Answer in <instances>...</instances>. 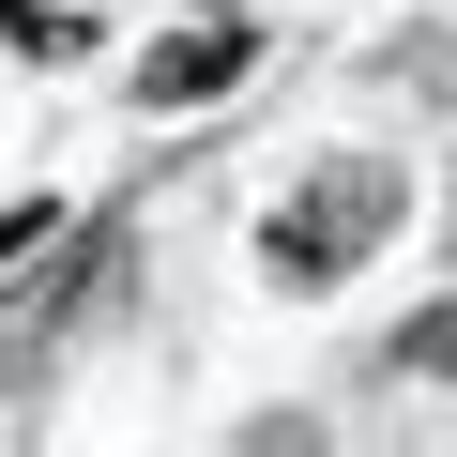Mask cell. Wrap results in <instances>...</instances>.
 Masks as SVG:
<instances>
[{
  "mask_svg": "<svg viewBox=\"0 0 457 457\" xmlns=\"http://www.w3.org/2000/svg\"><path fill=\"white\" fill-rule=\"evenodd\" d=\"M0 31H16L31 62H62V46H77V16H62V0H0Z\"/></svg>",
  "mask_w": 457,
  "mask_h": 457,
  "instance_id": "cell-3",
  "label": "cell"
},
{
  "mask_svg": "<svg viewBox=\"0 0 457 457\" xmlns=\"http://www.w3.org/2000/svg\"><path fill=\"white\" fill-rule=\"evenodd\" d=\"M46 228H62V213H46V198H31V213H0V275H16V260H31V245H46Z\"/></svg>",
  "mask_w": 457,
  "mask_h": 457,
  "instance_id": "cell-5",
  "label": "cell"
},
{
  "mask_svg": "<svg viewBox=\"0 0 457 457\" xmlns=\"http://www.w3.org/2000/svg\"><path fill=\"white\" fill-rule=\"evenodd\" d=\"M381 228H396V168H381V153H336V168H320V183L260 228V260H275L290 290H336V275L381 245Z\"/></svg>",
  "mask_w": 457,
  "mask_h": 457,
  "instance_id": "cell-1",
  "label": "cell"
},
{
  "mask_svg": "<svg viewBox=\"0 0 457 457\" xmlns=\"http://www.w3.org/2000/svg\"><path fill=\"white\" fill-rule=\"evenodd\" d=\"M245 62H260V31H168V46L137 62V107H213Z\"/></svg>",
  "mask_w": 457,
  "mask_h": 457,
  "instance_id": "cell-2",
  "label": "cell"
},
{
  "mask_svg": "<svg viewBox=\"0 0 457 457\" xmlns=\"http://www.w3.org/2000/svg\"><path fill=\"white\" fill-rule=\"evenodd\" d=\"M411 366H427V381H457V305H427V320H411Z\"/></svg>",
  "mask_w": 457,
  "mask_h": 457,
  "instance_id": "cell-4",
  "label": "cell"
}]
</instances>
